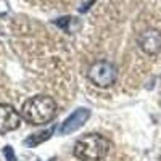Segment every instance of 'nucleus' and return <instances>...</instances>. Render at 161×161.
I'll return each instance as SVG.
<instances>
[{"mask_svg":"<svg viewBox=\"0 0 161 161\" xmlns=\"http://www.w3.org/2000/svg\"><path fill=\"white\" fill-rule=\"evenodd\" d=\"M140 48L148 53V55H156L161 48V34L156 29H147L139 37Z\"/></svg>","mask_w":161,"mask_h":161,"instance_id":"6","label":"nucleus"},{"mask_svg":"<svg viewBox=\"0 0 161 161\" xmlns=\"http://www.w3.org/2000/svg\"><path fill=\"white\" fill-rule=\"evenodd\" d=\"M3 153H5V158H7L8 161H16L15 152H13L11 147H5V148H3Z\"/></svg>","mask_w":161,"mask_h":161,"instance_id":"8","label":"nucleus"},{"mask_svg":"<svg viewBox=\"0 0 161 161\" xmlns=\"http://www.w3.org/2000/svg\"><path fill=\"white\" fill-rule=\"evenodd\" d=\"M57 111H58V106L52 97L36 95L23 103L21 116L26 123L32 126H44L55 119Z\"/></svg>","mask_w":161,"mask_h":161,"instance_id":"1","label":"nucleus"},{"mask_svg":"<svg viewBox=\"0 0 161 161\" xmlns=\"http://www.w3.org/2000/svg\"><path fill=\"white\" fill-rule=\"evenodd\" d=\"M21 114L11 105L0 103V134H7L19 127Z\"/></svg>","mask_w":161,"mask_h":161,"instance_id":"4","label":"nucleus"},{"mask_svg":"<svg viewBox=\"0 0 161 161\" xmlns=\"http://www.w3.org/2000/svg\"><path fill=\"white\" fill-rule=\"evenodd\" d=\"M89 116H90V111L86 110V108L76 110L74 113H71V114L61 123V126H60V134H61V136H68V134L77 130V129L89 119Z\"/></svg>","mask_w":161,"mask_h":161,"instance_id":"5","label":"nucleus"},{"mask_svg":"<svg viewBox=\"0 0 161 161\" xmlns=\"http://www.w3.org/2000/svg\"><path fill=\"white\" fill-rule=\"evenodd\" d=\"M52 130H53V129L44 130V132H40V134H34V136H31L29 139H26V142H24V143H26V145H29V147H34V145L42 143V142H45L47 139H50Z\"/></svg>","mask_w":161,"mask_h":161,"instance_id":"7","label":"nucleus"},{"mask_svg":"<svg viewBox=\"0 0 161 161\" xmlns=\"http://www.w3.org/2000/svg\"><path fill=\"white\" fill-rule=\"evenodd\" d=\"M87 77H89L90 82L97 87H102V89L111 87L116 82V68L110 61H105V60L95 61L89 68Z\"/></svg>","mask_w":161,"mask_h":161,"instance_id":"3","label":"nucleus"},{"mask_svg":"<svg viewBox=\"0 0 161 161\" xmlns=\"http://www.w3.org/2000/svg\"><path fill=\"white\" fill-rule=\"evenodd\" d=\"M110 140L100 134L82 136L74 145V156L80 161H102L110 152Z\"/></svg>","mask_w":161,"mask_h":161,"instance_id":"2","label":"nucleus"}]
</instances>
